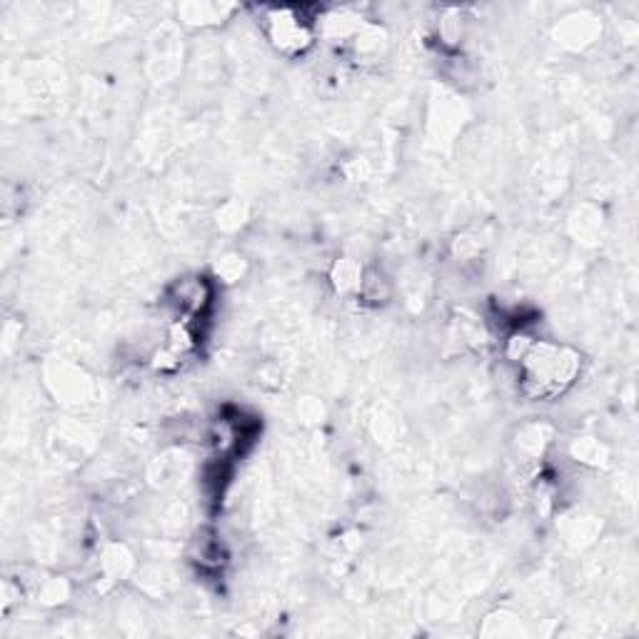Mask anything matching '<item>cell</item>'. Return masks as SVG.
<instances>
[{
	"instance_id": "1",
	"label": "cell",
	"mask_w": 639,
	"mask_h": 639,
	"mask_svg": "<svg viewBox=\"0 0 639 639\" xmlns=\"http://www.w3.org/2000/svg\"><path fill=\"white\" fill-rule=\"evenodd\" d=\"M270 38L278 43L280 50L285 53H300L310 45V33L305 23H300L298 15L290 10H280L275 13L273 23H270Z\"/></svg>"
}]
</instances>
